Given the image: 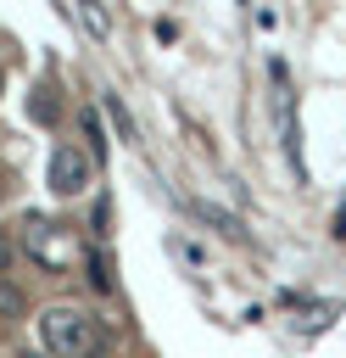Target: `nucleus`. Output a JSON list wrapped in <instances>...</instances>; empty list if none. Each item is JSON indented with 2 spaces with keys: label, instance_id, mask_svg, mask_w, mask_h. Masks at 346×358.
Returning <instances> with one entry per match:
<instances>
[{
  "label": "nucleus",
  "instance_id": "obj_1",
  "mask_svg": "<svg viewBox=\"0 0 346 358\" xmlns=\"http://www.w3.org/2000/svg\"><path fill=\"white\" fill-rule=\"evenodd\" d=\"M39 341L50 358H95L100 352V319L73 308V302H56L39 313Z\"/></svg>",
  "mask_w": 346,
  "mask_h": 358
},
{
  "label": "nucleus",
  "instance_id": "obj_6",
  "mask_svg": "<svg viewBox=\"0 0 346 358\" xmlns=\"http://www.w3.org/2000/svg\"><path fill=\"white\" fill-rule=\"evenodd\" d=\"M73 17H78L95 39H106V34H112V11H106L100 0H78V6H73Z\"/></svg>",
  "mask_w": 346,
  "mask_h": 358
},
{
  "label": "nucleus",
  "instance_id": "obj_4",
  "mask_svg": "<svg viewBox=\"0 0 346 358\" xmlns=\"http://www.w3.org/2000/svg\"><path fill=\"white\" fill-rule=\"evenodd\" d=\"M195 218H201L206 229H218L223 241H246V224H240L229 207H218V201H195Z\"/></svg>",
  "mask_w": 346,
  "mask_h": 358
},
{
  "label": "nucleus",
  "instance_id": "obj_8",
  "mask_svg": "<svg viewBox=\"0 0 346 358\" xmlns=\"http://www.w3.org/2000/svg\"><path fill=\"white\" fill-rule=\"evenodd\" d=\"M89 285H95V291H112V268H106L100 252H89Z\"/></svg>",
  "mask_w": 346,
  "mask_h": 358
},
{
  "label": "nucleus",
  "instance_id": "obj_9",
  "mask_svg": "<svg viewBox=\"0 0 346 358\" xmlns=\"http://www.w3.org/2000/svg\"><path fill=\"white\" fill-rule=\"evenodd\" d=\"M78 123H84V140H89V157H100V151H106V134H100V123H95L89 112H84Z\"/></svg>",
  "mask_w": 346,
  "mask_h": 358
},
{
  "label": "nucleus",
  "instance_id": "obj_7",
  "mask_svg": "<svg viewBox=\"0 0 346 358\" xmlns=\"http://www.w3.org/2000/svg\"><path fill=\"white\" fill-rule=\"evenodd\" d=\"M28 112H33V123H56V117H61V106H56L50 90H33V95H28Z\"/></svg>",
  "mask_w": 346,
  "mask_h": 358
},
{
  "label": "nucleus",
  "instance_id": "obj_3",
  "mask_svg": "<svg viewBox=\"0 0 346 358\" xmlns=\"http://www.w3.org/2000/svg\"><path fill=\"white\" fill-rule=\"evenodd\" d=\"M50 190H56V196H84V190H89V151L56 145V151H50Z\"/></svg>",
  "mask_w": 346,
  "mask_h": 358
},
{
  "label": "nucleus",
  "instance_id": "obj_5",
  "mask_svg": "<svg viewBox=\"0 0 346 358\" xmlns=\"http://www.w3.org/2000/svg\"><path fill=\"white\" fill-rule=\"evenodd\" d=\"M100 106H106V117H112V129H117V140H128V145H140V129H134V117H128V101H123L117 90H100Z\"/></svg>",
  "mask_w": 346,
  "mask_h": 358
},
{
  "label": "nucleus",
  "instance_id": "obj_2",
  "mask_svg": "<svg viewBox=\"0 0 346 358\" xmlns=\"http://www.w3.org/2000/svg\"><path fill=\"white\" fill-rule=\"evenodd\" d=\"M22 229H28V235H22V241H28V257H33L39 268H50V274H56V268H67V263H73L78 241H73V235H61L50 218H28Z\"/></svg>",
  "mask_w": 346,
  "mask_h": 358
},
{
  "label": "nucleus",
  "instance_id": "obj_10",
  "mask_svg": "<svg viewBox=\"0 0 346 358\" xmlns=\"http://www.w3.org/2000/svg\"><path fill=\"white\" fill-rule=\"evenodd\" d=\"M17 313H22V296H17V291L0 280V319H17Z\"/></svg>",
  "mask_w": 346,
  "mask_h": 358
},
{
  "label": "nucleus",
  "instance_id": "obj_11",
  "mask_svg": "<svg viewBox=\"0 0 346 358\" xmlns=\"http://www.w3.org/2000/svg\"><path fill=\"white\" fill-rule=\"evenodd\" d=\"M6 263H11V241L0 235V268H6Z\"/></svg>",
  "mask_w": 346,
  "mask_h": 358
}]
</instances>
